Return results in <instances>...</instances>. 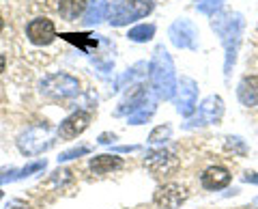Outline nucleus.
Returning <instances> with one entry per match:
<instances>
[{
  "mask_svg": "<svg viewBox=\"0 0 258 209\" xmlns=\"http://www.w3.org/2000/svg\"><path fill=\"white\" fill-rule=\"evenodd\" d=\"M211 26L217 35H220L222 43L226 47V74H230V67L237 61V50L241 43V33H243V18L239 13H220L213 15Z\"/></svg>",
  "mask_w": 258,
  "mask_h": 209,
  "instance_id": "obj_1",
  "label": "nucleus"
},
{
  "mask_svg": "<svg viewBox=\"0 0 258 209\" xmlns=\"http://www.w3.org/2000/svg\"><path fill=\"white\" fill-rule=\"evenodd\" d=\"M151 82H153V93L159 99H172L176 93V74H174V65L170 54L164 50V45H159L151 61Z\"/></svg>",
  "mask_w": 258,
  "mask_h": 209,
  "instance_id": "obj_2",
  "label": "nucleus"
},
{
  "mask_svg": "<svg viewBox=\"0 0 258 209\" xmlns=\"http://www.w3.org/2000/svg\"><path fill=\"white\" fill-rule=\"evenodd\" d=\"M153 11V0H114L108 9V22L112 26H125L129 22L142 20Z\"/></svg>",
  "mask_w": 258,
  "mask_h": 209,
  "instance_id": "obj_3",
  "label": "nucleus"
},
{
  "mask_svg": "<svg viewBox=\"0 0 258 209\" xmlns=\"http://www.w3.org/2000/svg\"><path fill=\"white\" fill-rule=\"evenodd\" d=\"M54 144V134L47 125H32L26 132L20 134L18 138V149L22 155L32 158V155H41L43 151H47Z\"/></svg>",
  "mask_w": 258,
  "mask_h": 209,
  "instance_id": "obj_4",
  "label": "nucleus"
},
{
  "mask_svg": "<svg viewBox=\"0 0 258 209\" xmlns=\"http://www.w3.org/2000/svg\"><path fill=\"white\" fill-rule=\"evenodd\" d=\"M39 91H41V95L47 99L60 101V99L76 97L80 93V82H78V78L69 76V74H54V76H47L45 80H41Z\"/></svg>",
  "mask_w": 258,
  "mask_h": 209,
  "instance_id": "obj_5",
  "label": "nucleus"
},
{
  "mask_svg": "<svg viewBox=\"0 0 258 209\" xmlns=\"http://www.w3.org/2000/svg\"><path fill=\"white\" fill-rule=\"evenodd\" d=\"M176 110L183 117H191L196 112V97H198V84L191 78L183 76L176 82Z\"/></svg>",
  "mask_w": 258,
  "mask_h": 209,
  "instance_id": "obj_6",
  "label": "nucleus"
},
{
  "mask_svg": "<svg viewBox=\"0 0 258 209\" xmlns=\"http://www.w3.org/2000/svg\"><path fill=\"white\" fill-rule=\"evenodd\" d=\"M224 115V101L217 95H209V97L200 103L198 115L187 123V127H196V125H211V123H220V119Z\"/></svg>",
  "mask_w": 258,
  "mask_h": 209,
  "instance_id": "obj_7",
  "label": "nucleus"
},
{
  "mask_svg": "<svg viewBox=\"0 0 258 209\" xmlns=\"http://www.w3.org/2000/svg\"><path fill=\"white\" fill-rule=\"evenodd\" d=\"M185 200H187V190L179 183H166V186L157 188L153 203L159 209H179Z\"/></svg>",
  "mask_w": 258,
  "mask_h": 209,
  "instance_id": "obj_8",
  "label": "nucleus"
},
{
  "mask_svg": "<svg viewBox=\"0 0 258 209\" xmlns=\"http://www.w3.org/2000/svg\"><path fill=\"white\" fill-rule=\"evenodd\" d=\"M26 37L30 43L35 45H50L56 39V26L52 20L47 18H35L28 22L26 26Z\"/></svg>",
  "mask_w": 258,
  "mask_h": 209,
  "instance_id": "obj_9",
  "label": "nucleus"
},
{
  "mask_svg": "<svg viewBox=\"0 0 258 209\" xmlns=\"http://www.w3.org/2000/svg\"><path fill=\"white\" fill-rule=\"evenodd\" d=\"M168 35H170V41L176 45V47H189L194 50L198 43V30L194 26V22L189 20H176L170 30H168Z\"/></svg>",
  "mask_w": 258,
  "mask_h": 209,
  "instance_id": "obj_10",
  "label": "nucleus"
},
{
  "mask_svg": "<svg viewBox=\"0 0 258 209\" xmlns=\"http://www.w3.org/2000/svg\"><path fill=\"white\" fill-rule=\"evenodd\" d=\"M91 112L86 110H76L74 115H69L64 121L58 125V136L62 140H74L82 134L88 125H91Z\"/></svg>",
  "mask_w": 258,
  "mask_h": 209,
  "instance_id": "obj_11",
  "label": "nucleus"
},
{
  "mask_svg": "<svg viewBox=\"0 0 258 209\" xmlns=\"http://www.w3.org/2000/svg\"><path fill=\"white\" fill-rule=\"evenodd\" d=\"M176 164H179V160H176V155L168 149H155V151H151V153H147V158H144V166H147L149 171H153L155 175L170 173L176 168Z\"/></svg>",
  "mask_w": 258,
  "mask_h": 209,
  "instance_id": "obj_12",
  "label": "nucleus"
},
{
  "mask_svg": "<svg viewBox=\"0 0 258 209\" xmlns=\"http://www.w3.org/2000/svg\"><path fill=\"white\" fill-rule=\"evenodd\" d=\"M200 183H203V188H207V190H222L230 183V173H228V168H224V166H211L203 173Z\"/></svg>",
  "mask_w": 258,
  "mask_h": 209,
  "instance_id": "obj_13",
  "label": "nucleus"
},
{
  "mask_svg": "<svg viewBox=\"0 0 258 209\" xmlns=\"http://www.w3.org/2000/svg\"><path fill=\"white\" fill-rule=\"evenodd\" d=\"M237 97L243 106H258V76H245L237 86Z\"/></svg>",
  "mask_w": 258,
  "mask_h": 209,
  "instance_id": "obj_14",
  "label": "nucleus"
},
{
  "mask_svg": "<svg viewBox=\"0 0 258 209\" xmlns=\"http://www.w3.org/2000/svg\"><path fill=\"white\" fill-rule=\"evenodd\" d=\"M88 166H91V171L95 175H108V173L123 166V160H120L118 155H114V153H103V155H95Z\"/></svg>",
  "mask_w": 258,
  "mask_h": 209,
  "instance_id": "obj_15",
  "label": "nucleus"
},
{
  "mask_svg": "<svg viewBox=\"0 0 258 209\" xmlns=\"http://www.w3.org/2000/svg\"><path fill=\"white\" fill-rule=\"evenodd\" d=\"M110 3L108 0H88L86 11H84V22L86 24H99L101 20L108 18Z\"/></svg>",
  "mask_w": 258,
  "mask_h": 209,
  "instance_id": "obj_16",
  "label": "nucleus"
},
{
  "mask_svg": "<svg viewBox=\"0 0 258 209\" xmlns=\"http://www.w3.org/2000/svg\"><path fill=\"white\" fill-rule=\"evenodd\" d=\"M84 11H86V0H60L58 5L60 18L67 22H76Z\"/></svg>",
  "mask_w": 258,
  "mask_h": 209,
  "instance_id": "obj_17",
  "label": "nucleus"
},
{
  "mask_svg": "<svg viewBox=\"0 0 258 209\" xmlns=\"http://www.w3.org/2000/svg\"><path fill=\"white\" fill-rule=\"evenodd\" d=\"M60 37L64 39V41L78 45L80 50H84V52H91V47H97V37H93V35H84V33H62Z\"/></svg>",
  "mask_w": 258,
  "mask_h": 209,
  "instance_id": "obj_18",
  "label": "nucleus"
},
{
  "mask_svg": "<svg viewBox=\"0 0 258 209\" xmlns=\"http://www.w3.org/2000/svg\"><path fill=\"white\" fill-rule=\"evenodd\" d=\"M153 112H155V97L149 99L144 106H140L138 110L134 112V115H129L127 117V121L132 123V125H142V123H147L149 119L153 117Z\"/></svg>",
  "mask_w": 258,
  "mask_h": 209,
  "instance_id": "obj_19",
  "label": "nucleus"
},
{
  "mask_svg": "<svg viewBox=\"0 0 258 209\" xmlns=\"http://www.w3.org/2000/svg\"><path fill=\"white\" fill-rule=\"evenodd\" d=\"M153 35H155V26H153V24H138V26H134V28L127 33V37L132 39V41H136V43L149 41Z\"/></svg>",
  "mask_w": 258,
  "mask_h": 209,
  "instance_id": "obj_20",
  "label": "nucleus"
},
{
  "mask_svg": "<svg viewBox=\"0 0 258 209\" xmlns=\"http://www.w3.org/2000/svg\"><path fill=\"white\" fill-rule=\"evenodd\" d=\"M172 127L170 125H157L155 130L149 134V144H164L166 140H170Z\"/></svg>",
  "mask_w": 258,
  "mask_h": 209,
  "instance_id": "obj_21",
  "label": "nucleus"
},
{
  "mask_svg": "<svg viewBox=\"0 0 258 209\" xmlns=\"http://www.w3.org/2000/svg\"><path fill=\"white\" fill-rule=\"evenodd\" d=\"M226 149H228L232 155H241V158L247 153V144L243 138H239V136H228V138H226Z\"/></svg>",
  "mask_w": 258,
  "mask_h": 209,
  "instance_id": "obj_22",
  "label": "nucleus"
},
{
  "mask_svg": "<svg viewBox=\"0 0 258 209\" xmlns=\"http://www.w3.org/2000/svg\"><path fill=\"white\" fill-rule=\"evenodd\" d=\"M86 153H91V147H88V144H80V147L67 149V151H62V153L58 155V164L60 162H69V160H76V158H82Z\"/></svg>",
  "mask_w": 258,
  "mask_h": 209,
  "instance_id": "obj_23",
  "label": "nucleus"
},
{
  "mask_svg": "<svg viewBox=\"0 0 258 209\" xmlns=\"http://www.w3.org/2000/svg\"><path fill=\"white\" fill-rule=\"evenodd\" d=\"M224 0H196V9L205 15H215V11H220Z\"/></svg>",
  "mask_w": 258,
  "mask_h": 209,
  "instance_id": "obj_24",
  "label": "nucleus"
},
{
  "mask_svg": "<svg viewBox=\"0 0 258 209\" xmlns=\"http://www.w3.org/2000/svg\"><path fill=\"white\" fill-rule=\"evenodd\" d=\"M43 168H45V160H39V162H30V164H26L24 168H18V179H24V177H30L32 173L43 171Z\"/></svg>",
  "mask_w": 258,
  "mask_h": 209,
  "instance_id": "obj_25",
  "label": "nucleus"
},
{
  "mask_svg": "<svg viewBox=\"0 0 258 209\" xmlns=\"http://www.w3.org/2000/svg\"><path fill=\"white\" fill-rule=\"evenodd\" d=\"M9 181H18V168H13V166L0 168V186H3V183H9Z\"/></svg>",
  "mask_w": 258,
  "mask_h": 209,
  "instance_id": "obj_26",
  "label": "nucleus"
},
{
  "mask_svg": "<svg viewBox=\"0 0 258 209\" xmlns=\"http://www.w3.org/2000/svg\"><path fill=\"white\" fill-rule=\"evenodd\" d=\"M5 209H32L28 203H24V200H20V198H13V200H9L7 203V207Z\"/></svg>",
  "mask_w": 258,
  "mask_h": 209,
  "instance_id": "obj_27",
  "label": "nucleus"
},
{
  "mask_svg": "<svg viewBox=\"0 0 258 209\" xmlns=\"http://www.w3.org/2000/svg\"><path fill=\"white\" fill-rule=\"evenodd\" d=\"M140 147H136V144H134V147H127V144H123V147H114V151H116V153H132V151H138Z\"/></svg>",
  "mask_w": 258,
  "mask_h": 209,
  "instance_id": "obj_28",
  "label": "nucleus"
},
{
  "mask_svg": "<svg viewBox=\"0 0 258 209\" xmlns=\"http://www.w3.org/2000/svg\"><path fill=\"white\" fill-rule=\"evenodd\" d=\"M243 181H247V183H256V186H258V173H245L243 175Z\"/></svg>",
  "mask_w": 258,
  "mask_h": 209,
  "instance_id": "obj_29",
  "label": "nucleus"
},
{
  "mask_svg": "<svg viewBox=\"0 0 258 209\" xmlns=\"http://www.w3.org/2000/svg\"><path fill=\"white\" fill-rule=\"evenodd\" d=\"M112 140H116L114 134H101V136H99V142H101V144H110Z\"/></svg>",
  "mask_w": 258,
  "mask_h": 209,
  "instance_id": "obj_30",
  "label": "nucleus"
},
{
  "mask_svg": "<svg viewBox=\"0 0 258 209\" xmlns=\"http://www.w3.org/2000/svg\"><path fill=\"white\" fill-rule=\"evenodd\" d=\"M5 67H7V59H5L3 54H0V74H3V71H5Z\"/></svg>",
  "mask_w": 258,
  "mask_h": 209,
  "instance_id": "obj_31",
  "label": "nucleus"
},
{
  "mask_svg": "<svg viewBox=\"0 0 258 209\" xmlns=\"http://www.w3.org/2000/svg\"><path fill=\"white\" fill-rule=\"evenodd\" d=\"M3 28H5V20H3V15H0V33H3Z\"/></svg>",
  "mask_w": 258,
  "mask_h": 209,
  "instance_id": "obj_32",
  "label": "nucleus"
},
{
  "mask_svg": "<svg viewBox=\"0 0 258 209\" xmlns=\"http://www.w3.org/2000/svg\"><path fill=\"white\" fill-rule=\"evenodd\" d=\"M0 198H3V190H0Z\"/></svg>",
  "mask_w": 258,
  "mask_h": 209,
  "instance_id": "obj_33",
  "label": "nucleus"
}]
</instances>
